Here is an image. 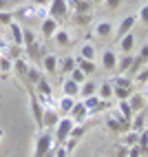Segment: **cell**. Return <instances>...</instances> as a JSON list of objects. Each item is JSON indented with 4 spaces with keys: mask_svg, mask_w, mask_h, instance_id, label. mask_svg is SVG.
<instances>
[{
    "mask_svg": "<svg viewBox=\"0 0 148 157\" xmlns=\"http://www.w3.org/2000/svg\"><path fill=\"white\" fill-rule=\"evenodd\" d=\"M53 133L51 128H40L38 137H36V146H33V157H44L53 151Z\"/></svg>",
    "mask_w": 148,
    "mask_h": 157,
    "instance_id": "obj_1",
    "label": "cell"
},
{
    "mask_svg": "<svg viewBox=\"0 0 148 157\" xmlns=\"http://www.w3.org/2000/svg\"><path fill=\"white\" fill-rule=\"evenodd\" d=\"M73 126H75V122H73L69 115L60 117V122L55 124V128H53V144H55V146H62V144H64V142L69 140Z\"/></svg>",
    "mask_w": 148,
    "mask_h": 157,
    "instance_id": "obj_2",
    "label": "cell"
},
{
    "mask_svg": "<svg viewBox=\"0 0 148 157\" xmlns=\"http://www.w3.org/2000/svg\"><path fill=\"white\" fill-rule=\"evenodd\" d=\"M29 102H31V115H33V120H36V126H38V128H44V126H42L44 106H42V102H40V98H38L36 91H29Z\"/></svg>",
    "mask_w": 148,
    "mask_h": 157,
    "instance_id": "obj_3",
    "label": "cell"
},
{
    "mask_svg": "<svg viewBox=\"0 0 148 157\" xmlns=\"http://www.w3.org/2000/svg\"><path fill=\"white\" fill-rule=\"evenodd\" d=\"M135 22H137V13H128V16H124V18L120 20L117 29H115V40H120L122 36L128 33V31H133Z\"/></svg>",
    "mask_w": 148,
    "mask_h": 157,
    "instance_id": "obj_4",
    "label": "cell"
},
{
    "mask_svg": "<svg viewBox=\"0 0 148 157\" xmlns=\"http://www.w3.org/2000/svg\"><path fill=\"white\" fill-rule=\"evenodd\" d=\"M66 13H69V2L66 0H51L49 2V16L51 18L62 20V18H66Z\"/></svg>",
    "mask_w": 148,
    "mask_h": 157,
    "instance_id": "obj_5",
    "label": "cell"
},
{
    "mask_svg": "<svg viewBox=\"0 0 148 157\" xmlns=\"http://www.w3.org/2000/svg\"><path fill=\"white\" fill-rule=\"evenodd\" d=\"M128 104H131V109H133V115L139 113V111H144V109H148V98H146V93H144V91H133L131 98H128Z\"/></svg>",
    "mask_w": 148,
    "mask_h": 157,
    "instance_id": "obj_6",
    "label": "cell"
},
{
    "mask_svg": "<svg viewBox=\"0 0 148 157\" xmlns=\"http://www.w3.org/2000/svg\"><path fill=\"white\" fill-rule=\"evenodd\" d=\"M93 31H95V36H97L100 40H108L113 36V31H115V25L111 22V20H100V22H95Z\"/></svg>",
    "mask_w": 148,
    "mask_h": 157,
    "instance_id": "obj_7",
    "label": "cell"
},
{
    "mask_svg": "<svg viewBox=\"0 0 148 157\" xmlns=\"http://www.w3.org/2000/svg\"><path fill=\"white\" fill-rule=\"evenodd\" d=\"M60 117H62V115H60V111H58V109L47 106V109H44V115H42V126L53 131V128H55V124L60 122Z\"/></svg>",
    "mask_w": 148,
    "mask_h": 157,
    "instance_id": "obj_8",
    "label": "cell"
},
{
    "mask_svg": "<svg viewBox=\"0 0 148 157\" xmlns=\"http://www.w3.org/2000/svg\"><path fill=\"white\" fill-rule=\"evenodd\" d=\"M102 69L106 73H113L117 69V56H115L113 49H104L102 51Z\"/></svg>",
    "mask_w": 148,
    "mask_h": 157,
    "instance_id": "obj_9",
    "label": "cell"
},
{
    "mask_svg": "<svg viewBox=\"0 0 148 157\" xmlns=\"http://www.w3.org/2000/svg\"><path fill=\"white\" fill-rule=\"evenodd\" d=\"M69 117L75 122V124L86 122V117H89V109L84 106V102H78V100H75V104H73V109H71V113H69Z\"/></svg>",
    "mask_w": 148,
    "mask_h": 157,
    "instance_id": "obj_10",
    "label": "cell"
},
{
    "mask_svg": "<svg viewBox=\"0 0 148 157\" xmlns=\"http://www.w3.org/2000/svg\"><path fill=\"white\" fill-rule=\"evenodd\" d=\"M58 29H60V27H58V20H55V18H51V16H47L44 20H42L40 33L44 36V38H53V33H55Z\"/></svg>",
    "mask_w": 148,
    "mask_h": 157,
    "instance_id": "obj_11",
    "label": "cell"
},
{
    "mask_svg": "<svg viewBox=\"0 0 148 157\" xmlns=\"http://www.w3.org/2000/svg\"><path fill=\"white\" fill-rule=\"evenodd\" d=\"M117 47H120L122 53H133V49H135V33L133 31H128L126 36H122L117 40Z\"/></svg>",
    "mask_w": 148,
    "mask_h": 157,
    "instance_id": "obj_12",
    "label": "cell"
},
{
    "mask_svg": "<svg viewBox=\"0 0 148 157\" xmlns=\"http://www.w3.org/2000/svg\"><path fill=\"white\" fill-rule=\"evenodd\" d=\"M7 29H9V42L16 44V47H22V27H20L16 20H13V22L9 25Z\"/></svg>",
    "mask_w": 148,
    "mask_h": 157,
    "instance_id": "obj_13",
    "label": "cell"
},
{
    "mask_svg": "<svg viewBox=\"0 0 148 157\" xmlns=\"http://www.w3.org/2000/svg\"><path fill=\"white\" fill-rule=\"evenodd\" d=\"M133 62H135V56L133 53H122L117 56V73H128V69L133 67Z\"/></svg>",
    "mask_w": 148,
    "mask_h": 157,
    "instance_id": "obj_14",
    "label": "cell"
},
{
    "mask_svg": "<svg viewBox=\"0 0 148 157\" xmlns=\"http://www.w3.org/2000/svg\"><path fill=\"white\" fill-rule=\"evenodd\" d=\"M62 95H71V98H80V84L73 82L71 78H66L62 82Z\"/></svg>",
    "mask_w": 148,
    "mask_h": 157,
    "instance_id": "obj_15",
    "label": "cell"
},
{
    "mask_svg": "<svg viewBox=\"0 0 148 157\" xmlns=\"http://www.w3.org/2000/svg\"><path fill=\"white\" fill-rule=\"evenodd\" d=\"M36 93H38V95H42V98H49V95H53V89H51V82L44 78V75H42L38 82H36Z\"/></svg>",
    "mask_w": 148,
    "mask_h": 157,
    "instance_id": "obj_16",
    "label": "cell"
},
{
    "mask_svg": "<svg viewBox=\"0 0 148 157\" xmlns=\"http://www.w3.org/2000/svg\"><path fill=\"white\" fill-rule=\"evenodd\" d=\"M95 93H97V82L86 78V80L80 84V98L84 100V98H89V95H95Z\"/></svg>",
    "mask_w": 148,
    "mask_h": 157,
    "instance_id": "obj_17",
    "label": "cell"
},
{
    "mask_svg": "<svg viewBox=\"0 0 148 157\" xmlns=\"http://www.w3.org/2000/svg\"><path fill=\"white\" fill-rule=\"evenodd\" d=\"M78 58H84V60H95L97 58V49H95L93 42H84L78 51Z\"/></svg>",
    "mask_w": 148,
    "mask_h": 157,
    "instance_id": "obj_18",
    "label": "cell"
},
{
    "mask_svg": "<svg viewBox=\"0 0 148 157\" xmlns=\"http://www.w3.org/2000/svg\"><path fill=\"white\" fill-rule=\"evenodd\" d=\"M58 62H60V58H58L55 53L42 56V64H44V71H47V73H58Z\"/></svg>",
    "mask_w": 148,
    "mask_h": 157,
    "instance_id": "obj_19",
    "label": "cell"
},
{
    "mask_svg": "<svg viewBox=\"0 0 148 157\" xmlns=\"http://www.w3.org/2000/svg\"><path fill=\"white\" fill-rule=\"evenodd\" d=\"M97 98L106 100V102L113 100V84H111V80H104L102 84H97Z\"/></svg>",
    "mask_w": 148,
    "mask_h": 157,
    "instance_id": "obj_20",
    "label": "cell"
},
{
    "mask_svg": "<svg viewBox=\"0 0 148 157\" xmlns=\"http://www.w3.org/2000/svg\"><path fill=\"white\" fill-rule=\"evenodd\" d=\"M75 100H78V98L62 95V98L58 100V111H60V115H69V113H71V109H73V104H75Z\"/></svg>",
    "mask_w": 148,
    "mask_h": 157,
    "instance_id": "obj_21",
    "label": "cell"
},
{
    "mask_svg": "<svg viewBox=\"0 0 148 157\" xmlns=\"http://www.w3.org/2000/svg\"><path fill=\"white\" fill-rule=\"evenodd\" d=\"M53 40H55V44H58V47H71V44H73L71 33H69L66 29H58L55 33H53Z\"/></svg>",
    "mask_w": 148,
    "mask_h": 157,
    "instance_id": "obj_22",
    "label": "cell"
},
{
    "mask_svg": "<svg viewBox=\"0 0 148 157\" xmlns=\"http://www.w3.org/2000/svg\"><path fill=\"white\" fill-rule=\"evenodd\" d=\"M18 18H29V20H38V5H29V7H22V9H18V11L13 13Z\"/></svg>",
    "mask_w": 148,
    "mask_h": 157,
    "instance_id": "obj_23",
    "label": "cell"
},
{
    "mask_svg": "<svg viewBox=\"0 0 148 157\" xmlns=\"http://www.w3.org/2000/svg\"><path fill=\"white\" fill-rule=\"evenodd\" d=\"M73 67H75V58H73V56H64V58L58 62V71L64 73V75H69Z\"/></svg>",
    "mask_w": 148,
    "mask_h": 157,
    "instance_id": "obj_24",
    "label": "cell"
},
{
    "mask_svg": "<svg viewBox=\"0 0 148 157\" xmlns=\"http://www.w3.org/2000/svg\"><path fill=\"white\" fill-rule=\"evenodd\" d=\"M75 67H80L84 73H86V75H91V73L97 71V67H95L93 60H84V58H78V56H75Z\"/></svg>",
    "mask_w": 148,
    "mask_h": 157,
    "instance_id": "obj_25",
    "label": "cell"
},
{
    "mask_svg": "<svg viewBox=\"0 0 148 157\" xmlns=\"http://www.w3.org/2000/svg\"><path fill=\"white\" fill-rule=\"evenodd\" d=\"M113 86H133V78L128 73H115V78L111 80Z\"/></svg>",
    "mask_w": 148,
    "mask_h": 157,
    "instance_id": "obj_26",
    "label": "cell"
},
{
    "mask_svg": "<svg viewBox=\"0 0 148 157\" xmlns=\"http://www.w3.org/2000/svg\"><path fill=\"white\" fill-rule=\"evenodd\" d=\"M133 84H137L139 89H144V86L148 84V67H142V69L133 75Z\"/></svg>",
    "mask_w": 148,
    "mask_h": 157,
    "instance_id": "obj_27",
    "label": "cell"
},
{
    "mask_svg": "<svg viewBox=\"0 0 148 157\" xmlns=\"http://www.w3.org/2000/svg\"><path fill=\"white\" fill-rule=\"evenodd\" d=\"M133 93V86H113V98L115 100H128Z\"/></svg>",
    "mask_w": 148,
    "mask_h": 157,
    "instance_id": "obj_28",
    "label": "cell"
},
{
    "mask_svg": "<svg viewBox=\"0 0 148 157\" xmlns=\"http://www.w3.org/2000/svg\"><path fill=\"white\" fill-rule=\"evenodd\" d=\"M27 69H29L27 60H22V58H16V60H13V71H16L22 80H27Z\"/></svg>",
    "mask_w": 148,
    "mask_h": 157,
    "instance_id": "obj_29",
    "label": "cell"
},
{
    "mask_svg": "<svg viewBox=\"0 0 148 157\" xmlns=\"http://www.w3.org/2000/svg\"><path fill=\"white\" fill-rule=\"evenodd\" d=\"M106 126H108L111 133H122V131H126V126H124L117 117H113V115H108V117H106Z\"/></svg>",
    "mask_w": 148,
    "mask_h": 157,
    "instance_id": "obj_30",
    "label": "cell"
},
{
    "mask_svg": "<svg viewBox=\"0 0 148 157\" xmlns=\"http://www.w3.org/2000/svg\"><path fill=\"white\" fill-rule=\"evenodd\" d=\"M117 111L124 115V120H128V122H131V117H133V109H131L128 100H117Z\"/></svg>",
    "mask_w": 148,
    "mask_h": 157,
    "instance_id": "obj_31",
    "label": "cell"
},
{
    "mask_svg": "<svg viewBox=\"0 0 148 157\" xmlns=\"http://www.w3.org/2000/svg\"><path fill=\"white\" fill-rule=\"evenodd\" d=\"M42 75H44V73H42L38 67H29V69H27V80H25V82H29V84H36Z\"/></svg>",
    "mask_w": 148,
    "mask_h": 157,
    "instance_id": "obj_32",
    "label": "cell"
},
{
    "mask_svg": "<svg viewBox=\"0 0 148 157\" xmlns=\"http://www.w3.org/2000/svg\"><path fill=\"white\" fill-rule=\"evenodd\" d=\"M69 78H71L73 82H78V84H82V82L86 80L89 75H86V73H84L80 67H73V69H71V73H69Z\"/></svg>",
    "mask_w": 148,
    "mask_h": 157,
    "instance_id": "obj_33",
    "label": "cell"
},
{
    "mask_svg": "<svg viewBox=\"0 0 148 157\" xmlns=\"http://www.w3.org/2000/svg\"><path fill=\"white\" fill-rule=\"evenodd\" d=\"M93 0H78L75 2V13H91Z\"/></svg>",
    "mask_w": 148,
    "mask_h": 157,
    "instance_id": "obj_34",
    "label": "cell"
},
{
    "mask_svg": "<svg viewBox=\"0 0 148 157\" xmlns=\"http://www.w3.org/2000/svg\"><path fill=\"white\" fill-rule=\"evenodd\" d=\"M86 131H89V126H86V124H84V122L80 124V126L75 124V126H73V131H71V135H69V137H73V140H78V142H80V140L84 137V133H86Z\"/></svg>",
    "mask_w": 148,
    "mask_h": 157,
    "instance_id": "obj_35",
    "label": "cell"
},
{
    "mask_svg": "<svg viewBox=\"0 0 148 157\" xmlns=\"http://www.w3.org/2000/svg\"><path fill=\"white\" fill-rule=\"evenodd\" d=\"M33 42H38L36 33H33V31H31V29L22 27V47H27V44H33Z\"/></svg>",
    "mask_w": 148,
    "mask_h": 157,
    "instance_id": "obj_36",
    "label": "cell"
},
{
    "mask_svg": "<svg viewBox=\"0 0 148 157\" xmlns=\"http://www.w3.org/2000/svg\"><path fill=\"white\" fill-rule=\"evenodd\" d=\"M135 144H139V133L131 128L128 133L124 135V146H135Z\"/></svg>",
    "mask_w": 148,
    "mask_h": 157,
    "instance_id": "obj_37",
    "label": "cell"
},
{
    "mask_svg": "<svg viewBox=\"0 0 148 157\" xmlns=\"http://www.w3.org/2000/svg\"><path fill=\"white\" fill-rule=\"evenodd\" d=\"M13 13L11 11H7V9H0V27H9V25H11L13 22Z\"/></svg>",
    "mask_w": 148,
    "mask_h": 157,
    "instance_id": "obj_38",
    "label": "cell"
},
{
    "mask_svg": "<svg viewBox=\"0 0 148 157\" xmlns=\"http://www.w3.org/2000/svg\"><path fill=\"white\" fill-rule=\"evenodd\" d=\"M27 53L31 58H42V44H40V40L33 42V44H27Z\"/></svg>",
    "mask_w": 148,
    "mask_h": 157,
    "instance_id": "obj_39",
    "label": "cell"
},
{
    "mask_svg": "<svg viewBox=\"0 0 148 157\" xmlns=\"http://www.w3.org/2000/svg\"><path fill=\"white\" fill-rule=\"evenodd\" d=\"M75 22L82 25V27L89 25V22H91V13H75Z\"/></svg>",
    "mask_w": 148,
    "mask_h": 157,
    "instance_id": "obj_40",
    "label": "cell"
},
{
    "mask_svg": "<svg viewBox=\"0 0 148 157\" xmlns=\"http://www.w3.org/2000/svg\"><path fill=\"white\" fill-rule=\"evenodd\" d=\"M137 20H139V22H144V25H148V5H144V7L139 9V13H137Z\"/></svg>",
    "mask_w": 148,
    "mask_h": 157,
    "instance_id": "obj_41",
    "label": "cell"
},
{
    "mask_svg": "<svg viewBox=\"0 0 148 157\" xmlns=\"http://www.w3.org/2000/svg\"><path fill=\"white\" fill-rule=\"evenodd\" d=\"M102 5L106 7V9H111V11H113V9H117V7L122 5V0H104Z\"/></svg>",
    "mask_w": 148,
    "mask_h": 157,
    "instance_id": "obj_42",
    "label": "cell"
},
{
    "mask_svg": "<svg viewBox=\"0 0 148 157\" xmlns=\"http://www.w3.org/2000/svg\"><path fill=\"white\" fill-rule=\"evenodd\" d=\"M9 7V0H0V9H7Z\"/></svg>",
    "mask_w": 148,
    "mask_h": 157,
    "instance_id": "obj_43",
    "label": "cell"
},
{
    "mask_svg": "<svg viewBox=\"0 0 148 157\" xmlns=\"http://www.w3.org/2000/svg\"><path fill=\"white\" fill-rule=\"evenodd\" d=\"M31 2H33V5H47L49 0H31Z\"/></svg>",
    "mask_w": 148,
    "mask_h": 157,
    "instance_id": "obj_44",
    "label": "cell"
},
{
    "mask_svg": "<svg viewBox=\"0 0 148 157\" xmlns=\"http://www.w3.org/2000/svg\"><path fill=\"white\" fill-rule=\"evenodd\" d=\"M2 140H5V131L0 128V144H2Z\"/></svg>",
    "mask_w": 148,
    "mask_h": 157,
    "instance_id": "obj_45",
    "label": "cell"
},
{
    "mask_svg": "<svg viewBox=\"0 0 148 157\" xmlns=\"http://www.w3.org/2000/svg\"><path fill=\"white\" fill-rule=\"evenodd\" d=\"M66 2H69V7H75V2H78V0H66Z\"/></svg>",
    "mask_w": 148,
    "mask_h": 157,
    "instance_id": "obj_46",
    "label": "cell"
},
{
    "mask_svg": "<svg viewBox=\"0 0 148 157\" xmlns=\"http://www.w3.org/2000/svg\"><path fill=\"white\" fill-rule=\"evenodd\" d=\"M146 131H148V115H146Z\"/></svg>",
    "mask_w": 148,
    "mask_h": 157,
    "instance_id": "obj_47",
    "label": "cell"
},
{
    "mask_svg": "<svg viewBox=\"0 0 148 157\" xmlns=\"http://www.w3.org/2000/svg\"><path fill=\"white\" fill-rule=\"evenodd\" d=\"M93 2H104V0H93Z\"/></svg>",
    "mask_w": 148,
    "mask_h": 157,
    "instance_id": "obj_48",
    "label": "cell"
}]
</instances>
